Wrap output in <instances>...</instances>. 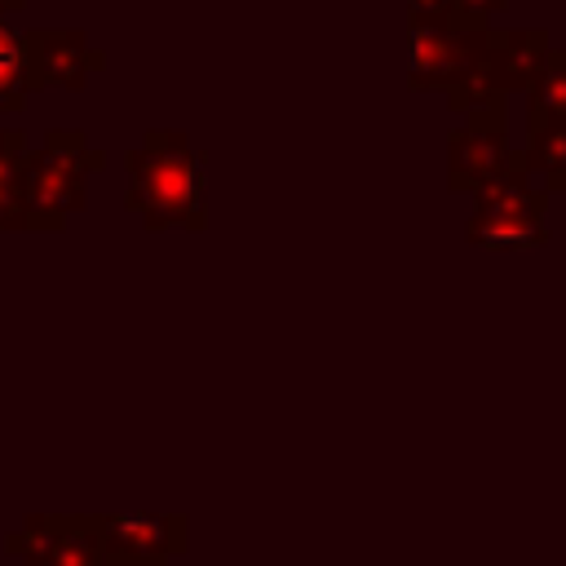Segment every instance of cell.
I'll return each mask as SVG.
<instances>
[{"instance_id": "obj_10", "label": "cell", "mask_w": 566, "mask_h": 566, "mask_svg": "<svg viewBox=\"0 0 566 566\" xmlns=\"http://www.w3.org/2000/svg\"><path fill=\"white\" fill-rule=\"evenodd\" d=\"M31 93H35V80L27 57V31L0 18V115H22Z\"/></svg>"}, {"instance_id": "obj_11", "label": "cell", "mask_w": 566, "mask_h": 566, "mask_svg": "<svg viewBox=\"0 0 566 566\" xmlns=\"http://www.w3.org/2000/svg\"><path fill=\"white\" fill-rule=\"evenodd\" d=\"M526 97V128L566 124V49H548L544 66L535 71Z\"/></svg>"}, {"instance_id": "obj_5", "label": "cell", "mask_w": 566, "mask_h": 566, "mask_svg": "<svg viewBox=\"0 0 566 566\" xmlns=\"http://www.w3.org/2000/svg\"><path fill=\"white\" fill-rule=\"evenodd\" d=\"M4 553L22 566H102L93 513H31L4 535Z\"/></svg>"}, {"instance_id": "obj_6", "label": "cell", "mask_w": 566, "mask_h": 566, "mask_svg": "<svg viewBox=\"0 0 566 566\" xmlns=\"http://www.w3.org/2000/svg\"><path fill=\"white\" fill-rule=\"evenodd\" d=\"M509 111H482L464 115V124L447 137V190L473 195L482 181H491L509 164Z\"/></svg>"}, {"instance_id": "obj_16", "label": "cell", "mask_w": 566, "mask_h": 566, "mask_svg": "<svg viewBox=\"0 0 566 566\" xmlns=\"http://www.w3.org/2000/svg\"><path fill=\"white\" fill-rule=\"evenodd\" d=\"M27 133L22 128H0V195L18 186V168H22V155H27Z\"/></svg>"}, {"instance_id": "obj_18", "label": "cell", "mask_w": 566, "mask_h": 566, "mask_svg": "<svg viewBox=\"0 0 566 566\" xmlns=\"http://www.w3.org/2000/svg\"><path fill=\"white\" fill-rule=\"evenodd\" d=\"M22 9H27V0H0V18H13Z\"/></svg>"}, {"instance_id": "obj_9", "label": "cell", "mask_w": 566, "mask_h": 566, "mask_svg": "<svg viewBox=\"0 0 566 566\" xmlns=\"http://www.w3.org/2000/svg\"><path fill=\"white\" fill-rule=\"evenodd\" d=\"M548 31L544 27H513V31H491L486 35V66L495 75V84L513 97V93H526L535 71L544 66L548 57Z\"/></svg>"}, {"instance_id": "obj_15", "label": "cell", "mask_w": 566, "mask_h": 566, "mask_svg": "<svg viewBox=\"0 0 566 566\" xmlns=\"http://www.w3.org/2000/svg\"><path fill=\"white\" fill-rule=\"evenodd\" d=\"M402 18L407 31H442L460 22V9L455 0H402Z\"/></svg>"}, {"instance_id": "obj_17", "label": "cell", "mask_w": 566, "mask_h": 566, "mask_svg": "<svg viewBox=\"0 0 566 566\" xmlns=\"http://www.w3.org/2000/svg\"><path fill=\"white\" fill-rule=\"evenodd\" d=\"M460 9V22H491L495 13L509 9V0H455Z\"/></svg>"}, {"instance_id": "obj_8", "label": "cell", "mask_w": 566, "mask_h": 566, "mask_svg": "<svg viewBox=\"0 0 566 566\" xmlns=\"http://www.w3.org/2000/svg\"><path fill=\"white\" fill-rule=\"evenodd\" d=\"M548 190L531 181V168L522 164V150L509 155V164L473 190V217L478 221H544Z\"/></svg>"}, {"instance_id": "obj_1", "label": "cell", "mask_w": 566, "mask_h": 566, "mask_svg": "<svg viewBox=\"0 0 566 566\" xmlns=\"http://www.w3.org/2000/svg\"><path fill=\"white\" fill-rule=\"evenodd\" d=\"M124 208L150 234L208 226V159L181 128H146L124 155Z\"/></svg>"}, {"instance_id": "obj_4", "label": "cell", "mask_w": 566, "mask_h": 566, "mask_svg": "<svg viewBox=\"0 0 566 566\" xmlns=\"http://www.w3.org/2000/svg\"><path fill=\"white\" fill-rule=\"evenodd\" d=\"M486 22H455L442 31H407V88L447 93L486 53Z\"/></svg>"}, {"instance_id": "obj_3", "label": "cell", "mask_w": 566, "mask_h": 566, "mask_svg": "<svg viewBox=\"0 0 566 566\" xmlns=\"http://www.w3.org/2000/svg\"><path fill=\"white\" fill-rule=\"evenodd\" d=\"M102 566H168L190 548L181 513H93Z\"/></svg>"}, {"instance_id": "obj_2", "label": "cell", "mask_w": 566, "mask_h": 566, "mask_svg": "<svg viewBox=\"0 0 566 566\" xmlns=\"http://www.w3.org/2000/svg\"><path fill=\"white\" fill-rule=\"evenodd\" d=\"M106 168V150L93 146L80 128H49L40 146L22 155L18 190L27 230L57 234L88 203V177Z\"/></svg>"}, {"instance_id": "obj_12", "label": "cell", "mask_w": 566, "mask_h": 566, "mask_svg": "<svg viewBox=\"0 0 566 566\" xmlns=\"http://www.w3.org/2000/svg\"><path fill=\"white\" fill-rule=\"evenodd\" d=\"M522 164L531 168V177H544V190H548V195L566 190V124L526 128Z\"/></svg>"}, {"instance_id": "obj_7", "label": "cell", "mask_w": 566, "mask_h": 566, "mask_svg": "<svg viewBox=\"0 0 566 566\" xmlns=\"http://www.w3.org/2000/svg\"><path fill=\"white\" fill-rule=\"evenodd\" d=\"M27 57H31V80L35 93L40 88H66V93H84L88 75L106 66V53L97 44H88L84 31L75 27H40L27 31Z\"/></svg>"}, {"instance_id": "obj_13", "label": "cell", "mask_w": 566, "mask_h": 566, "mask_svg": "<svg viewBox=\"0 0 566 566\" xmlns=\"http://www.w3.org/2000/svg\"><path fill=\"white\" fill-rule=\"evenodd\" d=\"M464 239L482 252H526V248H544L548 243V226L544 221H464Z\"/></svg>"}, {"instance_id": "obj_14", "label": "cell", "mask_w": 566, "mask_h": 566, "mask_svg": "<svg viewBox=\"0 0 566 566\" xmlns=\"http://www.w3.org/2000/svg\"><path fill=\"white\" fill-rule=\"evenodd\" d=\"M442 97H447V111H455L460 119H464V115H482V111H504V102H509V93L495 84L491 66H486V53H482L478 66H473L464 80H455Z\"/></svg>"}]
</instances>
